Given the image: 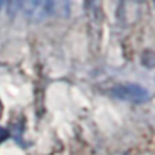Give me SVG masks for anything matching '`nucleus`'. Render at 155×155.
I'll return each mask as SVG.
<instances>
[{
  "label": "nucleus",
  "mask_w": 155,
  "mask_h": 155,
  "mask_svg": "<svg viewBox=\"0 0 155 155\" xmlns=\"http://www.w3.org/2000/svg\"><path fill=\"white\" fill-rule=\"evenodd\" d=\"M8 137H9V132H8L6 129H3V128H0V143L5 141Z\"/></svg>",
  "instance_id": "nucleus-4"
},
{
  "label": "nucleus",
  "mask_w": 155,
  "mask_h": 155,
  "mask_svg": "<svg viewBox=\"0 0 155 155\" xmlns=\"http://www.w3.org/2000/svg\"><path fill=\"white\" fill-rule=\"evenodd\" d=\"M8 2H14V3H18V0H0V11L3 9V6L8 3Z\"/></svg>",
  "instance_id": "nucleus-5"
},
{
  "label": "nucleus",
  "mask_w": 155,
  "mask_h": 155,
  "mask_svg": "<svg viewBox=\"0 0 155 155\" xmlns=\"http://www.w3.org/2000/svg\"><path fill=\"white\" fill-rule=\"evenodd\" d=\"M18 5L21 6L25 15L31 21H41L50 14L49 0H18Z\"/></svg>",
  "instance_id": "nucleus-2"
},
{
  "label": "nucleus",
  "mask_w": 155,
  "mask_h": 155,
  "mask_svg": "<svg viewBox=\"0 0 155 155\" xmlns=\"http://www.w3.org/2000/svg\"><path fill=\"white\" fill-rule=\"evenodd\" d=\"M50 12L56 15H67L70 11V0H49Z\"/></svg>",
  "instance_id": "nucleus-3"
},
{
  "label": "nucleus",
  "mask_w": 155,
  "mask_h": 155,
  "mask_svg": "<svg viewBox=\"0 0 155 155\" xmlns=\"http://www.w3.org/2000/svg\"><path fill=\"white\" fill-rule=\"evenodd\" d=\"M111 94L120 101L143 104L149 99V91L138 84H122L111 90Z\"/></svg>",
  "instance_id": "nucleus-1"
}]
</instances>
